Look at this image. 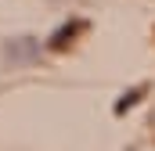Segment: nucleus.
Returning <instances> with one entry per match:
<instances>
[{
    "mask_svg": "<svg viewBox=\"0 0 155 151\" xmlns=\"http://www.w3.org/2000/svg\"><path fill=\"white\" fill-rule=\"evenodd\" d=\"M33 54H36V43H33L29 36H25V40H15V43L7 47V58H11V61H25V58H33Z\"/></svg>",
    "mask_w": 155,
    "mask_h": 151,
    "instance_id": "obj_2",
    "label": "nucleus"
},
{
    "mask_svg": "<svg viewBox=\"0 0 155 151\" xmlns=\"http://www.w3.org/2000/svg\"><path fill=\"white\" fill-rule=\"evenodd\" d=\"M79 33H83V22H79V18H72V22H65L61 29H54V36L47 40V47H51V50H65V47H69Z\"/></svg>",
    "mask_w": 155,
    "mask_h": 151,
    "instance_id": "obj_1",
    "label": "nucleus"
},
{
    "mask_svg": "<svg viewBox=\"0 0 155 151\" xmlns=\"http://www.w3.org/2000/svg\"><path fill=\"white\" fill-rule=\"evenodd\" d=\"M144 90H148V86H134V90H126V94H123V97L116 101V115H123L126 108H134V104L144 97Z\"/></svg>",
    "mask_w": 155,
    "mask_h": 151,
    "instance_id": "obj_3",
    "label": "nucleus"
}]
</instances>
